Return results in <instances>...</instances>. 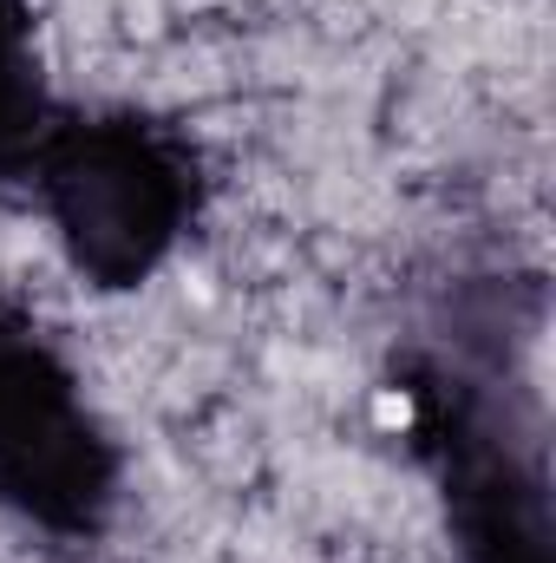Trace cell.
Segmentation results:
<instances>
[{
    "instance_id": "cell-1",
    "label": "cell",
    "mask_w": 556,
    "mask_h": 563,
    "mask_svg": "<svg viewBox=\"0 0 556 563\" xmlns=\"http://www.w3.org/2000/svg\"><path fill=\"white\" fill-rule=\"evenodd\" d=\"M33 184L66 256L105 288H132L151 276L197 203L184 144L138 119L53 125L46 151L33 157Z\"/></svg>"
},
{
    "instance_id": "cell-2",
    "label": "cell",
    "mask_w": 556,
    "mask_h": 563,
    "mask_svg": "<svg viewBox=\"0 0 556 563\" xmlns=\"http://www.w3.org/2000/svg\"><path fill=\"white\" fill-rule=\"evenodd\" d=\"M119 452L40 328L0 314V505L53 538L105 525Z\"/></svg>"
},
{
    "instance_id": "cell-3",
    "label": "cell",
    "mask_w": 556,
    "mask_h": 563,
    "mask_svg": "<svg viewBox=\"0 0 556 563\" xmlns=\"http://www.w3.org/2000/svg\"><path fill=\"white\" fill-rule=\"evenodd\" d=\"M452 439V511L465 563H551V525H544V478L537 465L511 459L504 439Z\"/></svg>"
},
{
    "instance_id": "cell-4",
    "label": "cell",
    "mask_w": 556,
    "mask_h": 563,
    "mask_svg": "<svg viewBox=\"0 0 556 563\" xmlns=\"http://www.w3.org/2000/svg\"><path fill=\"white\" fill-rule=\"evenodd\" d=\"M53 106L33 73V20L26 0H0V177H26L53 139Z\"/></svg>"
}]
</instances>
